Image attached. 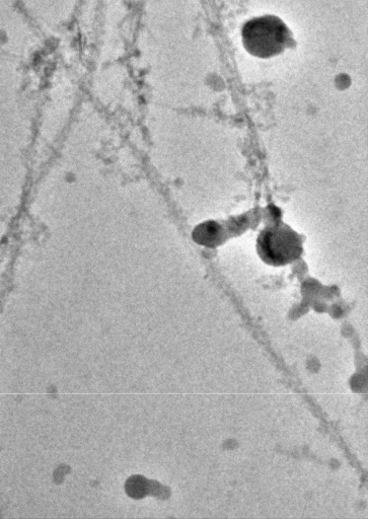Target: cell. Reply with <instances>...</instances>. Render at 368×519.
Listing matches in <instances>:
<instances>
[{"mask_svg": "<svg viewBox=\"0 0 368 519\" xmlns=\"http://www.w3.org/2000/svg\"><path fill=\"white\" fill-rule=\"evenodd\" d=\"M241 38L245 50L259 58L276 56L293 43L287 26L274 16L256 18L245 23Z\"/></svg>", "mask_w": 368, "mask_h": 519, "instance_id": "6da1fadb", "label": "cell"}, {"mask_svg": "<svg viewBox=\"0 0 368 519\" xmlns=\"http://www.w3.org/2000/svg\"><path fill=\"white\" fill-rule=\"evenodd\" d=\"M259 248L267 262L278 265L297 257L301 244L296 233L286 226L278 225L262 233L259 237Z\"/></svg>", "mask_w": 368, "mask_h": 519, "instance_id": "7a4b0ae2", "label": "cell"}, {"mask_svg": "<svg viewBox=\"0 0 368 519\" xmlns=\"http://www.w3.org/2000/svg\"><path fill=\"white\" fill-rule=\"evenodd\" d=\"M8 40H9V37H8L7 33L4 31H0V45L6 44L8 42Z\"/></svg>", "mask_w": 368, "mask_h": 519, "instance_id": "3957f363", "label": "cell"}]
</instances>
